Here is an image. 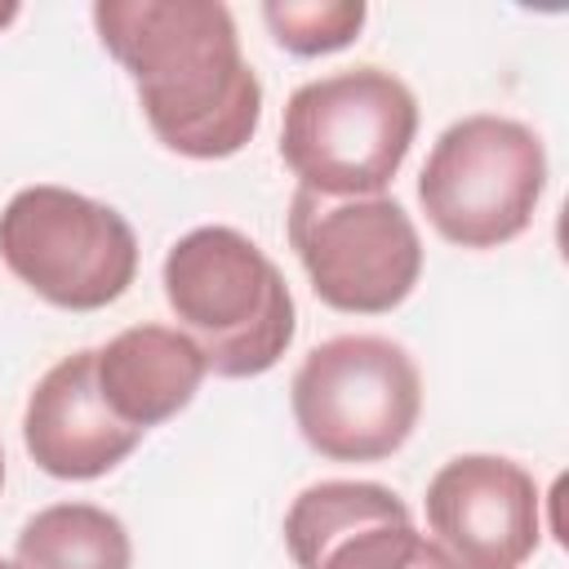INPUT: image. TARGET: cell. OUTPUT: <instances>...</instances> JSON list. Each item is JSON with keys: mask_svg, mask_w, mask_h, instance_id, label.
<instances>
[{"mask_svg": "<svg viewBox=\"0 0 569 569\" xmlns=\"http://www.w3.org/2000/svg\"><path fill=\"white\" fill-rule=\"evenodd\" d=\"M102 49L129 71L151 133L187 160H227L258 133L262 84L218 0H98Z\"/></svg>", "mask_w": 569, "mask_h": 569, "instance_id": "1", "label": "cell"}, {"mask_svg": "<svg viewBox=\"0 0 569 569\" xmlns=\"http://www.w3.org/2000/svg\"><path fill=\"white\" fill-rule=\"evenodd\" d=\"M178 329L218 378H258L293 342L298 311L280 267L236 227H196L160 267Z\"/></svg>", "mask_w": 569, "mask_h": 569, "instance_id": "2", "label": "cell"}, {"mask_svg": "<svg viewBox=\"0 0 569 569\" xmlns=\"http://www.w3.org/2000/svg\"><path fill=\"white\" fill-rule=\"evenodd\" d=\"M418 133V98L387 67H342L289 93L280 160L302 191L351 200L382 196Z\"/></svg>", "mask_w": 569, "mask_h": 569, "instance_id": "3", "label": "cell"}, {"mask_svg": "<svg viewBox=\"0 0 569 569\" xmlns=\"http://www.w3.org/2000/svg\"><path fill=\"white\" fill-rule=\"evenodd\" d=\"M298 436L329 462H382L418 427L422 373L378 333H338L311 347L289 382Z\"/></svg>", "mask_w": 569, "mask_h": 569, "instance_id": "4", "label": "cell"}, {"mask_svg": "<svg viewBox=\"0 0 569 569\" xmlns=\"http://www.w3.org/2000/svg\"><path fill=\"white\" fill-rule=\"evenodd\" d=\"M542 187V138L511 116L480 111L436 138L418 173V204L449 244L498 249L533 222Z\"/></svg>", "mask_w": 569, "mask_h": 569, "instance_id": "5", "label": "cell"}, {"mask_svg": "<svg viewBox=\"0 0 569 569\" xmlns=\"http://www.w3.org/2000/svg\"><path fill=\"white\" fill-rule=\"evenodd\" d=\"M0 258L49 307L102 311L138 276V236L120 209L36 182L0 213Z\"/></svg>", "mask_w": 569, "mask_h": 569, "instance_id": "6", "label": "cell"}, {"mask_svg": "<svg viewBox=\"0 0 569 569\" xmlns=\"http://www.w3.org/2000/svg\"><path fill=\"white\" fill-rule=\"evenodd\" d=\"M284 227L311 293L333 311L387 316L422 276L418 227L391 196L329 200L298 187Z\"/></svg>", "mask_w": 569, "mask_h": 569, "instance_id": "7", "label": "cell"}, {"mask_svg": "<svg viewBox=\"0 0 569 569\" xmlns=\"http://www.w3.org/2000/svg\"><path fill=\"white\" fill-rule=\"evenodd\" d=\"M427 538L449 569H520L542 538L533 476L502 453H458L427 480Z\"/></svg>", "mask_w": 569, "mask_h": 569, "instance_id": "8", "label": "cell"}, {"mask_svg": "<svg viewBox=\"0 0 569 569\" xmlns=\"http://www.w3.org/2000/svg\"><path fill=\"white\" fill-rule=\"evenodd\" d=\"M147 431L120 422L98 391L93 347L62 356L27 396L22 445L53 480H98L116 471Z\"/></svg>", "mask_w": 569, "mask_h": 569, "instance_id": "9", "label": "cell"}, {"mask_svg": "<svg viewBox=\"0 0 569 569\" xmlns=\"http://www.w3.org/2000/svg\"><path fill=\"white\" fill-rule=\"evenodd\" d=\"M204 356L182 329L169 325H133L120 329L107 347H93V378L111 413L138 431H151L182 413L200 382Z\"/></svg>", "mask_w": 569, "mask_h": 569, "instance_id": "10", "label": "cell"}, {"mask_svg": "<svg viewBox=\"0 0 569 569\" xmlns=\"http://www.w3.org/2000/svg\"><path fill=\"white\" fill-rule=\"evenodd\" d=\"M382 520H413L396 489L378 480H320L307 485L284 511V547L298 569H316L333 542Z\"/></svg>", "mask_w": 569, "mask_h": 569, "instance_id": "11", "label": "cell"}, {"mask_svg": "<svg viewBox=\"0 0 569 569\" xmlns=\"http://www.w3.org/2000/svg\"><path fill=\"white\" fill-rule=\"evenodd\" d=\"M133 542L120 516L93 502H53L18 533V569H129Z\"/></svg>", "mask_w": 569, "mask_h": 569, "instance_id": "12", "label": "cell"}, {"mask_svg": "<svg viewBox=\"0 0 569 569\" xmlns=\"http://www.w3.org/2000/svg\"><path fill=\"white\" fill-rule=\"evenodd\" d=\"M365 18L369 9L360 0H267L262 4V22L271 40L293 58H320V53L347 49L360 36Z\"/></svg>", "mask_w": 569, "mask_h": 569, "instance_id": "13", "label": "cell"}, {"mask_svg": "<svg viewBox=\"0 0 569 569\" xmlns=\"http://www.w3.org/2000/svg\"><path fill=\"white\" fill-rule=\"evenodd\" d=\"M316 569H449L413 520H382L333 542Z\"/></svg>", "mask_w": 569, "mask_h": 569, "instance_id": "14", "label": "cell"}, {"mask_svg": "<svg viewBox=\"0 0 569 569\" xmlns=\"http://www.w3.org/2000/svg\"><path fill=\"white\" fill-rule=\"evenodd\" d=\"M18 13H22V9H18V0H0V31H4V27H13V22H18Z\"/></svg>", "mask_w": 569, "mask_h": 569, "instance_id": "15", "label": "cell"}, {"mask_svg": "<svg viewBox=\"0 0 569 569\" xmlns=\"http://www.w3.org/2000/svg\"><path fill=\"white\" fill-rule=\"evenodd\" d=\"M0 485H4V449H0Z\"/></svg>", "mask_w": 569, "mask_h": 569, "instance_id": "16", "label": "cell"}, {"mask_svg": "<svg viewBox=\"0 0 569 569\" xmlns=\"http://www.w3.org/2000/svg\"><path fill=\"white\" fill-rule=\"evenodd\" d=\"M0 569H18V560H13V565H9V560H0Z\"/></svg>", "mask_w": 569, "mask_h": 569, "instance_id": "17", "label": "cell"}]
</instances>
